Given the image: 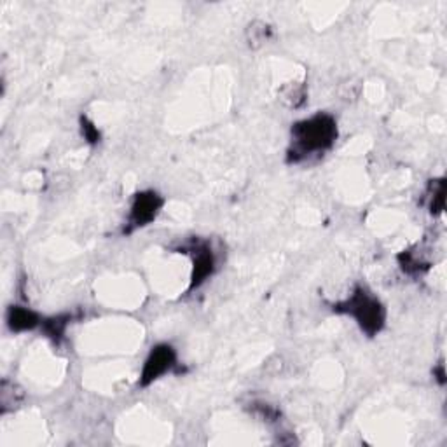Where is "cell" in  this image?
I'll return each instance as SVG.
<instances>
[{"instance_id":"1","label":"cell","mask_w":447,"mask_h":447,"mask_svg":"<svg viewBox=\"0 0 447 447\" xmlns=\"http://www.w3.org/2000/svg\"><path fill=\"white\" fill-rule=\"evenodd\" d=\"M337 140V123L331 114L318 112L292 126V144L288 149V163H302L314 156H322Z\"/></svg>"},{"instance_id":"2","label":"cell","mask_w":447,"mask_h":447,"mask_svg":"<svg viewBox=\"0 0 447 447\" xmlns=\"http://www.w3.org/2000/svg\"><path fill=\"white\" fill-rule=\"evenodd\" d=\"M334 311L353 318L369 337L379 334L386 324V307L365 287H357L350 298L334 304Z\"/></svg>"},{"instance_id":"3","label":"cell","mask_w":447,"mask_h":447,"mask_svg":"<svg viewBox=\"0 0 447 447\" xmlns=\"http://www.w3.org/2000/svg\"><path fill=\"white\" fill-rule=\"evenodd\" d=\"M163 207L164 197L161 194H157L156 190H142V192L135 194L133 201H131L130 215H128L124 233L130 234L133 231L149 226L150 222L156 221V217L163 210Z\"/></svg>"},{"instance_id":"4","label":"cell","mask_w":447,"mask_h":447,"mask_svg":"<svg viewBox=\"0 0 447 447\" xmlns=\"http://www.w3.org/2000/svg\"><path fill=\"white\" fill-rule=\"evenodd\" d=\"M177 365V351L171 344H157L150 350L147 360H145L144 367H142L140 379L138 384L140 386H149L154 381L163 377L164 374L173 371Z\"/></svg>"},{"instance_id":"5","label":"cell","mask_w":447,"mask_h":447,"mask_svg":"<svg viewBox=\"0 0 447 447\" xmlns=\"http://www.w3.org/2000/svg\"><path fill=\"white\" fill-rule=\"evenodd\" d=\"M192 255V276H190V288H197L203 285L215 271V257L214 252L204 243H192L185 247Z\"/></svg>"},{"instance_id":"6","label":"cell","mask_w":447,"mask_h":447,"mask_svg":"<svg viewBox=\"0 0 447 447\" xmlns=\"http://www.w3.org/2000/svg\"><path fill=\"white\" fill-rule=\"evenodd\" d=\"M42 324L40 317L35 311L23 306H11L7 311V325L13 332H27L34 331L35 327Z\"/></svg>"},{"instance_id":"7","label":"cell","mask_w":447,"mask_h":447,"mask_svg":"<svg viewBox=\"0 0 447 447\" xmlns=\"http://www.w3.org/2000/svg\"><path fill=\"white\" fill-rule=\"evenodd\" d=\"M72 320V314H58V317H53V318H47V320H44L42 324H40V327H42L44 334H46L47 337H51L53 341H60L61 337H63L65 331H67L68 324H71Z\"/></svg>"},{"instance_id":"8","label":"cell","mask_w":447,"mask_h":447,"mask_svg":"<svg viewBox=\"0 0 447 447\" xmlns=\"http://www.w3.org/2000/svg\"><path fill=\"white\" fill-rule=\"evenodd\" d=\"M280 100L290 109L302 107L304 102H306V87H304V84L300 82L287 84V86L281 90Z\"/></svg>"},{"instance_id":"9","label":"cell","mask_w":447,"mask_h":447,"mask_svg":"<svg viewBox=\"0 0 447 447\" xmlns=\"http://www.w3.org/2000/svg\"><path fill=\"white\" fill-rule=\"evenodd\" d=\"M444 178L430 182V187H428V208H430V212L434 215L442 214V210H444Z\"/></svg>"},{"instance_id":"10","label":"cell","mask_w":447,"mask_h":447,"mask_svg":"<svg viewBox=\"0 0 447 447\" xmlns=\"http://www.w3.org/2000/svg\"><path fill=\"white\" fill-rule=\"evenodd\" d=\"M271 35H273V30L264 21H254L247 28V40L250 47H261L262 44H266L271 39Z\"/></svg>"},{"instance_id":"11","label":"cell","mask_w":447,"mask_h":447,"mask_svg":"<svg viewBox=\"0 0 447 447\" xmlns=\"http://www.w3.org/2000/svg\"><path fill=\"white\" fill-rule=\"evenodd\" d=\"M398 261H400V266L404 267V271H408L410 274H420L428 269V264L423 259L417 257L414 252H402L398 255Z\"/></svg>"},{"instance_id":"12","label":"cell","mask_w":447,"mask_h":447,"mask_svg":"<svg viewBox=\"0 0 447 447\" xmlns=\"http://www.w3.org/2000/svg\"><path fill=\"white\" fill-rule=\"evenodd\" d=\"M80 133H82L84 140H86L87 144L94 145L100 142V130H98V128L94 126V123H91L87 117H80Z\"/></svg>"}]
</instances>
